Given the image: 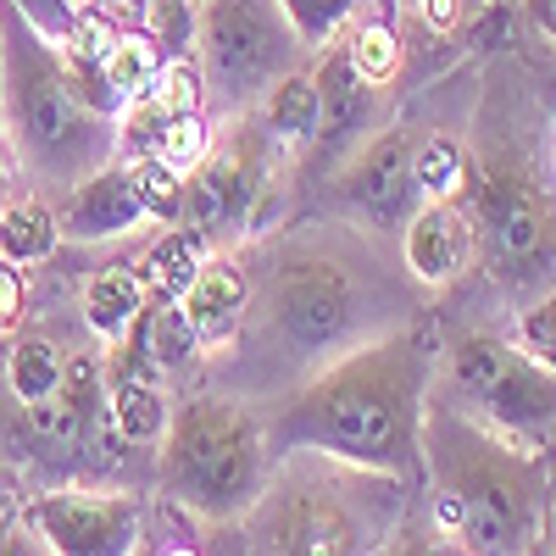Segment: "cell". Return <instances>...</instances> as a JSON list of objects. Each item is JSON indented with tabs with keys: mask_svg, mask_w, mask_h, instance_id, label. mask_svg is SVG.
Returning a JSON list of instances; mask_svg holds the SVG:
<instances>
[{
	"mask_svg": "<svg viewBox=\"0 0 556 556\" xmlns=\"http://www.w3.org/2000/svg\"><path fill=\"white\" fill-rule=\"evenodd\" d=\"M278 7H285V17L295 23V34L312 45V51H323L329 39H340L351 28L362 0H278Z\"/></svg>",
	"mask_w": 556,
	"mask_h": 556,
	"instance_id": "25",
	"label": "cell"
},
{
	"mask_svg": "<svg viewBox=\"0 0 556 556\" xmlns=\"http://www.w3.org/2000/svg\"><path fill=\"white\" fill-rule=\"evenodd\" d=\"M545 162H551V178H556V123L545 128Z\"/></svg>",
	"mask_w": 556,
	"mask_h": 556,
	"instance_id": "31",
	"label": "cell"
},
{
	"mask_svg": "<svg viewBox=\"0 0 556 556\" xmlns=\"http://www.w3.org/2000/svg\"><path fill=\"white\" fill-rule=\"evenodd\" d=\"M23 312H28V278L17 262L0 256V334H12L23 323Z\"/></svg>",
	"mask_w": 556,
	"mask_h": 556,
	"instance_id": "28",
	"label": "cell"
},
{
	"mask_svg": "<svg viewBox=\"0 0 556 556\" xmlns=\"http://www.w3.org/2000/svg\"><path fill=\"white\" fill-rule=\"evenodd\" d=\"M62 245L56 235V212L45 195H17V201H0V256L17 262V267H39Z\"/></svg>",
	"mask_w": 556,
	"mask_h": 556,
	"instance_id": "19",
	"label": "cell"
},
{
	"mask_svg": "<svg viewBox=\"0 0 556 556\" xmlns=\"http://www.w3.org/2000/svg\"><path fill=\"white\" fill-rule=\"evenodd\" d=\"M62 374H67V351L45 329H23L12 340V351H7V390H12L17 406L45 401V395L62 384Z\"/></svg>",
	"mask_w": 556,
	"mask_h": 556,
	"instance_id": "21",
	"label": "cell"
},
{
	"mask_svg": "<svg viewBox=\"0 0 556 556\" xmlns=\"http://www.w3.org/2000/svg\"><path fill=\"white\" fill-rule=\"evenodd\" d=\"M17 523L34 551L51 556H134L146 545V513L128 490L62 484L34 501H17Z\"/></svg>",
	"mask_w": 556,
	"mask_h": 556,
	"instance_id": "10",
	"label": "cell"
},
{
	"mask_svg": "<svg viewBox=\"0 0 556 556\" xmlns=\"http://www.w3.org/2000/svg\"><path fill=\"white\" fill-rule=\"evenodd\" d=\"M190 56L206 84V112L223 123L251 112L278 78L306 67L317 51L295 34L278 0H201Z\"/></svg>",
	"mask_w": 556,
	"mask_h": 556,
	"instance_id": "7",
	"label": "cell"
},
{
	"mask_svg": "<svg viewBox=\"0 0 556 556\" xmlns=\"http://www.w3.org/2000/svg\"><path fill=\"white\" fill-rule=\"evenodd\" d=\"M456 201L473 217L479 267L506 295H518V306L556 290V178L545 162V134L484 106L468 134V178Z\"/></svg>",
	"mask_w": 556,
	"mask_h": 556,
	"instance_id": "5",
	"label": "cell"
},
{
	"mask_svg": "<svg viewBox=\"0 0 556 556\" xmlns=\"http://www.w3.org/2000/svg\"><path fill=\"white\" fill-rule=\"evenodd\" d=\"M17 501H23V490H17V479L0 468V534H7L12 523H17Z\"/></svg>",
	"mask_w": 556,
	"mask_h": 556,
	"instance_id": "30",
	"label": "cell"
},
{
	"mask_svg": "<svg viewBox=\"0 0 556 556\" xmlns=\"http://www.w3.org/2000/svg\"><path fill=\"white\" fill-rule=\"evenodd\" d=\"M312 78H317V134H312V151H306L301 162H306V173L329 178L367 134H374L379 123H390V112H384V101H379L384 89L367 84V78L351 67V56H345L340 39H329V45L312 56Z\"/></svg>",
	"mask_w": 556,
	"mask_h": 556,
	"instance_id": "12",
	"label": "cell"
},
{
	"mask_svg": "<svg viewBox=\"0 0 556 556\" xmlns=\"http://www.w3.org/2000/svg\"><path fill=\"white\" fill-rule=\"evenodd\" d=\"M340 45H345V56H351V67L367 78V84H379V89H390L395 78H401V67H406V39H401V28L390 23V17H351V28L340 34Z\"/></svg>",
	"mask_w": 556,
	"mask_h": 556,
	"instance_id": "23",
	"label": "cell"
},
{
	"mask_svg": "<svg viewBox=\"0 0 556 556\" xmlns=\"http://www.w3.org/2000/svg\"><path fill=\"white\" fill-rule=\"evenodd\" d=\"M128 162V178L139 201L151 206V223H178L184 212V173L173 162H156V156H123Z\"/></svg>",
	"mask_w": 556,
	"mask_h": 556,
	"instance_id": "24",
	"label": "cell"
},
{
	"mask_svg": "<svg viewBox=\"0 0 556 556\" xmlns=\"http://www.w3.org/2000/svg\"><path fill=\"white\" fill-rule=\"evenodd\" d=\"M329 206L334 217L367 228V235H401V223L417 212L412 184V128L379 123L362 146L329 173Z\"/></svg>",
	"mask_w": 556,
	"mask_h": 556,
	"instance_id": "11",
	"label": "cell"
},
{
	"mask_svg": "<svg viewBox=\"0 0 556 556\" xmlns=\"http://www.w3.org/2000/svg\"><path fill=\"white\" fill-rule=\"evenodd\" d=\"M178 312L184 323L195 329V340L206 351H228L245 323V306H251V267L245 256L228 245V251H206L201 267L190 273V285H184L178 295Z\"/></svg>",
	"mask_w": 556,
	"mask_h": 556,
	"instance_id": "16",
	"label": "cell"
},
{
	"mask_svg": "<svg viewBox=\"0 0 556 556\" xmlns=\"http://www.w3.org/2000/svg\"><path fill=\"white\" fill-rule=\"evenodd\" d=\"M434 390H445L456 406L484 417L490 429L523 434V440L556 434V367L529 356L513 334H490V329L451 334Z\"/></svg>",
	"mask_w": 556,
	"mask_h": 556,
	"instance_id": "9",
	"label": "cell"
},
{
	"mask_svg": "<svg viewBox=\"0 0 556 556\" xmlns=\"http://www.w3.org/2000/svg\"><path fill=\"white\" fill-rule=\"evenodd\" d=\"M195 7H201V0H195Z\"/></svg>",
	"mask_w": 556,
	"mask_h": 556,
	"instance_id": "32",
	"label": "cell"
},
{
	"mask_svg": "<svg viewBox=\"0 0 556 556\" xmlns=\"http://www.w3.org/2000/svg\"><path fill=\"white\" fill-rule=\"evenodd\" d=\"M0 151L12 178L45 201L117 156V117L78 96L62 45L45 39L12 0H0Z\"/></svg>",
	"mask_w": 556,
	"mask_h": 556,
	"instance_id": "4",
	"label": "cell"
},
{
	"mask_svg": "<svg viewBox=\"0 0 556 556\" xmlns=\"http://www.w3.org/2000/svg\"><path fill=\"white\" fill-rule=\"evenodd\" d=\"M51 212H56V235L67 245H112V240L139 235V228H156L151 206L139 201V190H134L123 156H112L106 167L78 178L67 195L51 201Z\"/></svg>",
	"mask_w": 556,
	"mask_h": 556,
	"instance_id": "15",
	"label": "cell"
},
{
	"mask_svg": "<svg viewBox=\"0 0 556 556\" xmlns=\"http://www.w3.org/2000/svg\"><path fill=\"white\" fill-rule=\"evenodd\" d=\"M462 178H468V134H456V128L412 134V184H417V201L456 195Z\"/></svg>",
	"mask_w": 556,
	"mask_h": 556,
	"instance_id": "20",
	"label": "cell"
},
{
	"mask_svg": "<svg viewBox=\"0 0 556 556\" xmlns=\"http://www.w3.org/2000/svg\"><path fill=\"white\" fill-rule=\"evenodd\" d=\"M245 518H251L256 551H374V534H379L340 490L278 495L273 479Z\"/></svg>",
	"mask_w": 556,
	"mask_h": 556,
	"instance_id": "13",
	"label": "cell"
},
{
	"mask_svg": "<svg viewBox=\"0 0 556 556\" xmlns=\"http://www.w3.org/2000/svg\"><path fill=\"white\" fill-rule=\"evenodd\" d=\"M424 479L434 529L473 556H523L551 540L556 468L545 440L490 429L429 384L424 401Z\"/></svg>",
	"mask_w": 556,
	"mask_h": 556,
	"instance_id": "3",
	"label": "cell"
},
{
	"mask_svg": "<svg viewBox=\"0 0 556 556\" xmlns=\"http://www.w3.org/2000/svg\"><path fill=\"white\" fill-rule=\"evenodd\" d=\"M12 7L45 34V39H67V28H73V17H78V0H12Z\"/></svg>",
	"mask_w": 556,
	"mask_h": 556,
	"instance_id": "27",
	"label": "cell"
},
{
	"mask_svg": "<svg viewBox=\"0 0 556 556\" xmlns=\"http://www.w3.org/2000/svg\"><path fill=\"white\" fill-rule=\"evenodd\" d=\"M278 162H290V156L267 139L256 112L223 117L206 156L184 173L178 223L190 228L206 251H228V245L256 240L267 228V201L278 195Z\"/></svg>",
	"mask_w": 556,
	"mask_h": 556,
	"instance_id": "8",
	"label": "cell"
},
{
	"mask_svg": "<svg viewBox=\"0 0 556 556\" xmlns=\"http://www.w3.org/2000/svg\"><path fill=\"white\" fill-rule=\"evenodd\" d=\"M146 301H151L146 278L117 262V267H101V273L84 278V290H78V317H84V329L96 334L101 345H112V340L128 334V323L146 312Z\"/></svg>",
	"mask_w": 556,
	"mask_h": 556,
	"instance_id": "18",
	"label": "cell"
},
{
	"mask_svg": "<svg viewBox=\"0 0 556 556\" xmlns=\"http://www.w3.org/2000/svg\"><path fill=\"white\" fill-rule=\"evenodd\" d=\"M251 112H256V123L267 128L273 146L301 162V156L312 151V134H317V78H312V62L295 67V73H285Z\"/></svg>",
	"mask_w": 556,
	"mask_h": 556,
	"instance_id": "17",
	"label": "cell"
},
{
	"mask_svg": "<svg viewBox=\"0 0 556 556\" xmlns=\"http://www.w3.org/2000/svg\"><path fill=\"white\" fill-rule=\"evenodd\" d=\"M278 468L267 412L235 390H201L173 401V424L156 445V484L173 513L206 529L240 523Z\"/></svg>",
	"mask_w": 556,
	"mask_h": 556,
	"instance_id": "6",
	"label": "cell"
},
{
	"mask_svg": "<svg viewBox=\"0 0 556 556\" xmlns=\"http://www.w3.org/2000/svg\"><path fill=\"white\" fill-rule=\"evenodd\" d=\"M434 384L429 345L417 323L362 340L323 362L317 374L273 395L267 440L273 456L345 462L401 484L424 479V401Z\"/></svg>",
	"mask_w": 556,
	"mask_h": 556,
	"instance_id": "2",
	"label": "cell"
},
{
	"mask_svg": "<svg viewBox=\"0 0 556 556\" xmlns=\"http://www.w3.org/2000/svg\"><path fill=\"white\" fill-rule=\"evenodd\" d=\"M513 340H518L529 356H540V362L556 367V290H545V295H534V301L518 306Z\"/></svg>",
	"mask_w": 556,
	"mask_h": 556,
	"instance_id": "26",
	"label": "cell"
},
{
	"mask_svg": "<svg viewBox=\"0 0 556 556\" xmlns=\"http://www.w3.org/2000/svg\"><path fill=\"white\" fill-rule=\"evenodd\" d=\"M401 267L424 285L429 295L462 285L473 267H479V235H473V217L456 195L445 201H417V212L401 223L395 235Z\"/></svg>",
	"mask_w": 556,
	"mask_h": 556,
	"instance_id": "14",
	"label": "cell"
},
{
	"mask_svg": "<svg viewBox=\"0 0 556 556\" xmlns=\"http://www.w3.org/2000/svg\"><path fill=\"white\" fill-rule=\"evenodd\" d=\"M523 23H529L540 39L556 45V0H523Z\"/></svg>",
	"mask_w": 556,
	"mask_h": 556,
	"instance_id": "29",
	"label": "cell"
},
{
	"mask_svg": "<svg viewBox=\"0 0 556 556\" xmlns=\"http://www.w3.org/2000/svg\"><path fill=\"white\" fill-rule=\"evenodd\" d=\"M379 240L384 235L334 217L329 228H290L245 262L251 306L228 351L278 367L267 395H285L340 351L417 317L424 285L401 267V251H384Z\"/></svg>",
	"mask_w": 556,
	"mask_h": 556,
	"instance_id": "1",
	"label": "cell"
},
{
	"mask_svg": "<svg viewBox=\"0 0 556 556\" xmlns=\"http://www.w3.org/2000/svg\"><path fill=\"white\" fill-rule=\"evenodd\" d=\"M0 156H7V151H0Z\"/></svg>",
	"mask_w": 556,
	"mask_h": 556,
	"instance_id": "33",
	"label": "cell"
},
{
	"mask_svg": "<svg viewBox=\"0 0 556 556\" xmlns=\"http://www.w3.org/2000/svg\"><path fill=\"white\" fill-rule=\"evenodd\" d=\"M201 256H206V245L184 223H156V240L139 251L134 273L146 278L151 295H178L184 285H190V273L201 267Z\"/></svg>",
	"mask_w": 556,
	"mask_h": 556,
	"instance_id": "22",
	"label": "cell"
}]
</instances>
